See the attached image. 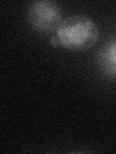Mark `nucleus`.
<instances>
[{"label": "nucleus", "mask_w": 116, "mask_h": 154, "mask_svg": "<svg viewBox=\"0 0 116 154\" xmlns=\"http://www.w3.org/2000/svg\"><path fill=\"white\" fill-rule=\"evenodd\" d=\"M57 38L66 49L83 51L93 46L98 41L97 24L82 14H75L63 19L57 29Z\"/></svg>", "instance_id": "obj_1"}, {"label": "nucleus", "mask_w": 116, "mask_h": 154, "mask_svg": "<svg viewBox=\"0 0 116 154\" xmlns=\"http://www.w3.org/2000/svg\"><path fill=\"white\" fill-rule=\"evenodd\" d=\"M28 20L36 30L44 33H51L57 30L61 20L59 6L50 1L34 2L28 9Z\"/></svg>", "instance_id": "obj_2"}, {"label": "nucleus", "mask_w": 116, "mask_h": 154, "mask_svg": "<svg viewBox=\"0 0 116 154\" xmlns=\"http://www.w3.org/2000/svg\"><path fill=\"white\" fill-rule=\"evenodd\" d=\"M98 64L106 75L116 76V40H110L98 53Z\"/></svg>", "instance_id": "obj_3"}, {"label": "nucleus", "mask_w": 116, "mask_h": 154, "mask_svg": "<svg viewBox=\"0 0 116 154\" xmlns=\"http://www.w3.org/2000/svg\"><path fill=\"white\" fill-rule=\"evenodd\" d=\"M50 43H51L52 45H54V46H56V45H59V41H58L57 37H56V38H51V41H50Z\"/></svg>", "instance_id": "obj_4"}]
</instances>
